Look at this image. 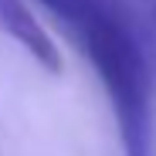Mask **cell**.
Listing matches in <instances>:
<instances>
[{"label": "cell", "mask_w": 156, "mask_h": 156, "mask_svg": "<svg viewBox=\"0 0 156 156\" xmlns=\"http://www.w3.org/2000/svg\"><path fill=\"white\" fill-rule=\"evenodd\" d=\"M78 34L119 122L126 156H156V105L146 55L122 24L92 0H44Z\"/></svg>", "instance_id": "1"}, {"label": "cell", "mask_w": 156, "mask_h": 156, "mask_svg": "<svg viewBox=\"0 0 156 156\" xmlns=\"http://www.w3.org/2000/svg\"><path fill=\"white\" fill-rule=\"evenodd\" d=\"M0 31L14 37L48 75H61L65 58H61L55 37L41 27V20L31 14V7L24 0H0Z\"/></svg>", "instance_id": "2"}]
</instances>
